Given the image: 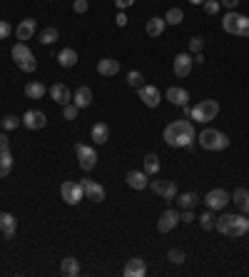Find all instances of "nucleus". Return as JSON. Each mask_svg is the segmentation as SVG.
<instances>
[{
    "label": "nucleus",
    "instance_id": "obj_47",
    "mask_svg": "<svg viewBox=\"0 0 249 277\" xmlns=\"http://www.w3.org/2000/svg\"><path fill=\"white\" fill-rule=\"evenodd\" d=\"M132 3H135V0H115V5H117L120 10H124V8H130Z\"/></svg>",
    "mask_w": 249,
    "mask_h": 277
},
{
    "label": "nucleus",
    "instance_id": "obj_27",
    "mask_svg": "<svg viewBox=\"0 0 249 277\" xmlns=\"http://www.w3.org/2000/svg\"><path fill=\"white\" fill-rule=\"evenodd\" d=\"M58 62H60L62 67H72L77 62V53L72 48H62L60 53H58Z\"/></svg>",
    "mask_w": 249,
    "mask_h": 277
},
{
    "label": "nucleus",
    "instance_id": "obj_24",
    "mask_svg": "<svg viewBox=\"0 0 249 277\" xmlns=\"http://www.w3.org/2000/svg\"><path fill=\"white\" fill-rule=\"evenodd\" d=\"M60 272L65 277H77L80 275V260L77 257H65L60 262Z\"/></svg>",
    "mask_w": 249,
    "mask_h": 277
},
{
    "label": "nucleus",
    "instance_id": "obj_40",
    "mask_svg": "<svg viewBox=\"0 0 249 277\" xmlns=\"http://www.w3.org/2000/svg\"><path fill=\"white\" fill-rule=\"evenodd\" d=\"M199 225H202V230H215V217H212V213H202L199 215Z\"/></svg>",
    "mask_w": 249,
    "mask_h": 277
},
{
    "label": "nucleus",
    "instance_id": "obj_11",
    "mask_svg": "<svg viewBox=\"0 0 249 277\" xmlns=\"http://www.w3.org/2000/svg\"><path fill=\"white\" fill-rule=\"evenodd\" d=\"M20 120H23V125H25L28 130H43L45 123H48V115H45L43 110H28Z\"/></svg>",
    "mask_w": 249,
    "mask_h": 277
},
{
    "label": "nucleus",
    "instance_id": "obj_30",
    "mask_svg": "<svg viewBox=\"0 0 249 277\" xmlns=\"http://www.w3.org/2000/svg\"><path fill=\"white\" fill-rule=\"evenodd\" d=\"M25 95H28L30 100H40V97H45V85L37 83V80H32V83L25 85Z\"/></svg>",
    "mask_w": 249,
    "mask_h": 277
},
{
    "label": "nucleus",
    "instance_id": "obj_13",
    "mask_svg": "<svg viewBox=\"0 0 249 277\" xmlns=\"http://www.w3.org/2000/svg\"><path fill=\"white\" fill-rule=\"evenodd\" d=\"M82 192H85V197L88 200H93V202H102L105 200V187L100 183H95V180H82Z\"/></svg>",
    "mask_w": 249,
    "mask_h": 277
},
{
    "label": "nucleus",
    "instance_id": "obj_2",
    "mask_svg": "<svg viewBox=\"0 0 249 277\" xmlns=\"http://www.w3.org/2000/svg\"><path fill=\"white\" fill-rule=\"evenodd\" d=\"M215 230L227 237H244L249 232V220L244 215H222L215 217Z\"/></svg>",
    "mask_w": 249,
    "mask_h": 277
},
{
    "label": "nucleus",
    "instance_id": "obj_36",
    "mask_svg": "<svg viewBox=\"0 0 249 277\" xmlns=\"http://www.w3.org/2000/svg\"><path fill=\"white\" fill-rule=\"evenodd\" d=\"M0 125H3V130H5V132H10V130L20 127V125H23V120H20V118H15V115H5V118L0 120Z\"/></svg>",
    "mask_w": 249,
    "mask_h": 277
},
{
    "label": "nucleus",
    "instance_id": "obj_26",
    "mask_svg": "<svg viewBox=\"0 0 249 277\" xmlns=\"http://www.w3.org/2000/svg\"><path fill=\"white\" fill-rule=\"evenodd\" d=\"M232 202H237V205H239V210H242L244 215H249V190L237 187V190H234V195H232Z\"/></svg>",
    "mask_w": 249,
    "mask_h": 277
},
{
    "label": "nucleus",
    "instance_id": "obj_38",
    "mask_svg": "<svg viewBox=\"0 0 249 277\" xmlns=\"http://www.w3.org/2000/svg\"><path fill=\"white\" fill-rule=\"evenodd\" d=\"M77 113H80V108H77L75 102L62 105V118H65V120H75V118H77Z\"/></svg>",
    "mask_w": 249,
    "mask_h": 277
},
{
    "label": "nucleus",
    "instance_id": "obj_12",
    "mask_svg": "<svg viewBox=\"0 0 249 277\" xmlns=\"http://www.w3.org/2000/svg\"><path fill=\"white\" fill-rule=\"evenodd\" d=\"M150 187L155 190L159 197H164V200H175L177 197V185L172 183V180H152Z\"/></svg>",
    "mask_w": 249,
    "mask_h": 277
},
{
    "label": "nucleus",
    "instance_id": "obj_28",
    "mask_svg": "<svg viewBox=\"0 0 249 277\" xmlns=\"http://www.w3.org/2000/svg\"><path fill=\"white\" fill-rule=\"evenodd\" d=\"M10 170H13V155L10 150H3L0 153V180H5L10 175Z\"/></svg>",
    "mask_w": 249,
    "mask_h": 277
},
{
    "label": "nucleus",
    "instance_id": "obj_34",
    "mask_svg": "<svg viewBox=\"0 0 249 277\" xmlns=\"http://www.w3.org/2000/svg\"><path fill=\"white\" fill-rule=\"evenodd\" d=\"M58 38H60V30H58V28H45V30L40 32V43H43V45H53Z\"/></svg>",
    "mask_w": 249,
    "mask_h": 277
},
{
    "label": "nucleus",
    "instance_id": "obj_49",
    "mask_svg": "<svg viewBox=\"0 0 249 277\" xmlns=\"http://www.w3.org/2000/svg\"><path fill=\"white\" fill-rule=\"evenodd\" d=\"M189 3H192V5H202L204 0H189Z\"/></svg>",
    "mask_w": 249,
    "mask_h": 277
},
{
    "label": "nucleus",
    "instance_id": "obj_31",
    "mask_svg": "<svg viewBox=\"0 0 249 277\" xmlns=\"http://www.w3.org/2000/svg\"><path fill=\"white\" fill-rule=\"evenodd\" d=\"M197 202H199V197H197L194 192H182V195H177V205H180L182 210H192Z\"/></svg>",
    "mask_w": 249,
    "mask_h": 277
},
{
    "label": "nucleus",
    "instance_id": "obj_17",
    "mask_svg": "<svg viewBox=\"0 0 249 277\" xmlns=\"http://www.w3.org/2000/svg\"><path fill=\"white\" fill-rule=\"evenodd\" d=\"M50 97H53L58 105H67V102H72V92H70V88H67L65 83H55V85L50 88Z\"/></svg>",
    "mask_w": 249,
    "mask_h": 277
},
{
    "label": "nucleus",
    "instance_id": "obj_29",
    "mask_svg": "<svg viewBox=\"0 0 249 277\" xmlns=\"http://www.w3.org/2000/svg\"><path fill=\"white\" fill-rule=\"evenodd\" d=\"M164 25H167V23H164V18H150L145 30H147L150 38H157V35H162V32H164Z\"/></svg>",
    "mask_w": 249,
    "mask_h": 277
},
{
    "label": "nucleus",
    "instance_id": "obj_39",
    "mask_svg": "<svg viewBox=\"0 0 249 277\" xmlns=\"http://www.w3.org/2000/svg\"><path fill=\"white\" fill-rule=\"evenodd\" d=\"M202 50H204V38L202 35L189 38V53H202Z\"/></svg>",
    "mask_w": 249,
    "mask_h": 277
},
{
    "label": "nucleus",
    "instance_id": "obj_4",
    "mask_svg": "<svg viewBox=\"0 0 249 277\" xmlns=\"http://www.w3.org/2000/svg\"><path fill=\"white\" fill-rule=\"evenodd\" d=\"M222 28H224V32H229V35L249 38V18L234 13V10H229V13H224V18H222Z\"/></svg>",
    "mask_w": 249,
    "mask_h": 277
},
{
    "label": "nucleus",
    "instance_id": "obj_14",
    "mask_svg": "<svg viewBox=\"0 0 249 277\" xmlns=\"http://www.w3.org/2000/svg\"><path fill=\"white\" fill-rule=\"evenodd\" d=\"M192 58L187 55V53H180V55H175V60H172V70H175V75L177 78H187L189 73H192Z\"/></svg>",
    "mask_w": 249,
    "mask_h": 277
},
{
    "label": "nucleus",
    "instance_id": "obj_6",
    "mask_svg": "<svg viewBox=\"0 0 249 277\" xmlns=\"http://www.w3.org/2000/svg\"><path fill=\"white\" fill-rule=\"evenodd\" d=\"M217 115H219L217 100H199V102L192 108V113H189V118L197 120V123H212Z\"/></svg>",
    "mask_w": 249,
    "mask_h": 277
},
{
    "label": "nucleus",
    "instance_id": "obj_48",
    "mask_svg": "<svg viewBox=\"0 0 249 277\" xmlns=\"http://www.w3.org/2000/svg\"><path fill=\"white\" fill-rule=\"evenodd\" d=\"M115 23H117L120 28H124V25H127V15H124V13H120V15L115 18Z\"/></svg>",
    "mask_w": 249,
    "mask_h": 277
},
{
    "label": "nucleus",
    "instance_id": "obj_32",
    "mask_svg": "<svg viewBox=\"0 0 249 277\" xmlns=\"http://www.w3.org/2000/svg\"><path fill=\"white\" fill-rule=\"evenodd\" d=\"M182 20H185V13H182L180 8H170L167 15H164V23H167V25H180Z\"/></svg>",
    "mask_w": 249,
    "mask_h": 277
},
{
    "label": "nucleus",
    "instance_id": "obj_9",
    "mask_svg": "<svg viewBox=\"0 0 249 277\" xmlns=\"http://www.w3.org/2000/svg\"><path fill=\"white\" fill-rule=\"evenodd\" d=\"M60 195H62V200L67 202V205H77L82 197H85V192H82V185L80 183H62L60 187Z\"/></svg>",
    "mask_w": 249,
    "mask_h": 277
},
{
    "label": "nucleus",
    "instance_id": "obj_20",
    "mask_svg": "<svg viewBox=\"0 0 249 277\" xmlns=\"http://www.w3.org/2000/svg\"><path fill=\"white\" fill-rule=\"evenodd\" d=\"M37 30V23L32 20V18H25V20H20V25L15 28V35H18V40L20 43H25V40H30L32 35Z\"/></svg>",
    "mask_w": 249,
    "mask_h": 277
},
{
    "label": "nucleus",
    "instance_id": "obj_25",
    "mask_svg": "<svg viewBox=\"0 0 249 277\" xmlns=\"http://www.w3.org/2000/svg\"><path fill=\"white\" fill-rule=\"evenodd\" d=\"M97 73L100 75H117L120 73V62L112 60V58H102V60H97Z\"/></svg>",
    "mask_w": 249,
    "mask_h": 277
},
{
    "label": "nucleus",
    "instance_id": "obj_44",
    "mask_svg": "<svg viewBox=\"0 0 249 277\" xmlns=\"http://www.w3.org/2000/svg\"><path fill=\"white\" fill-rule=\"evenodd\" d=\"M3 150H10V140H8L5 130H0V153H3Z\"/></svg>",
    "mask_w": 249,
    "mask_h": 277
},
{
    "label": "nucleus",
    "instance_id": "obj_8",
    "mask_svg": "<svg viewBox=\"0 0 249 277\" xmlns=\"http://www.w3.org/2000/svg\"><path fill=\"white\" fill-rule=\"evenodd\" d=\"M229 200H232V195H229L224 187H215V190H210V192H207L204 205H207L210 210H224Z\"/></svg>",
    "mask_w": 249,
    "mask_h": 277
},
{
    "label": "nucleus",
    "instance_id": "obj_41",
    "mask_svg": "<svg viewBox=\"0 0 249 277\" xmlns=\"http://www.w3.org/2000/svg\"><path fill=\"white\" fill-rule=\"evenodd\" d=\"M202 5H204V13H210V15H217L219 8H222V5H219V0H204Z\"/></svg>",
    "mask_w": 249,
    "mask_h": 277
},
{
    "label": "nucleus",
    "instance_id": "obj_21",
    "mask_svg": "<svg viewBox=\"0 0 249 277\" xmlns=\"http://www.w3.org/2000/svg\"><path fill=\"white\" fill-rule=\"evenodd\" d=\"M72 102L82 110V108H90L93 105V90L88 88V85H80L77 90H75V95H72Z\"/></svg>",
    "mask_w": 249,
    "mask_h": 277
},
{
    "label": "nucleus",
    "instance_id": "obj_33",
    "mask_svg": "<svg viewBox=\"0 0 249 277\" xmlns=\"http://www.w3.org/2000/svg\"><path fill=\"white\" fill-rule=\"evenodd\" d=\"M145 172H147V175H157V172H159V157H157L155 153L145 155Z\"/></svg>",
    "mask_w": 249,
    "mask_h": 277
},
{
    "label": "nucleus",
    "instance_id": "obj_46",
    "mask_svg": "<svg viewBox=\"0 0 249 277\" xmlns=\"http://www.w3.org/2000/svg\"><path fill=\"white\" fill-rule=\"evenodd\" d=\"M180 220H182V222H194V215H192V213H189V210H185V213H182V215H180Z\"/></svg>",
    "mask_w": 249,
    "mask_h": 277
},
{
    "label": "nucleus",
    "instance_id": "obj_16",
    "mask_svg": "<svg viewBox=\"0 0 249 277\" xmlns=\"http://www.w3.org/2000/svg\"><path fill=\"white\" fill-rule=\"evenodd\" d=\"M140 90V100L147 105V108H157L159 105V100H162V95L157 90L155 85H142V88H137Z\"/></svg>",
    "mask_w": 249,
    "mask_h": 277
},
{
    "label": "nucleus",
    "instance_id": "obj_10",
    "mask_svg": "<svg viewBox=\"0 0 249 277\" xmlns=\"http://www.w3.org/2000/svg\"><path fill=\"white\" fill-rule=\"evenodd\" d=\"M177 222H180V213L177 210H164L159 215V220H157V232L167 235V232H172L177 227Z\"/></svg>",
    "mask_w": 249,
    "mask_h": 277
},
{
    "label": "nucleus",
    "instance_id": "obj_45",
    "mask_svg": "<svg viewBox=\"0 0 249 277\" xmlns=\"http://www.w3.org/2000/svg\"><path fill=\"white\" fill-rule=\"evenodd\" d=\"M219 5H224V8H229V10H234V8L239 5V0H219Z\"/></svg>",
    "mask_w": 249,
    "mask_h": 277
},
{
    "label": "nucleus",
    "instance_id": "obj_23",
    "mask_svg": "<svg viewBox=\"0 0 249 277\" xmlns=\"http://www.w3.org/2000/svg\"><path fill=\"white\" fill-rule=\"evenodd\" d=\"M90 137H93L95 145H105L110 140V127L105 123H95L93 130H90Z\"/></svg>",
    "mask_w": 249,
    "mask_h": 277
},
{
    "label": "nucleus",
    "instance_id": "obj_15",
    "mask_svg": "<svg viewBox=\"0 0 249 277\" xmlns=\"http://www.w3.org/2000/svg\"><path fill=\"white\" fill-rule=\"evenodd\" d=\"M124 277H145L147 272V265H145V260L142 257H132V260H127L124 262Z\"/></svg>",
    "mask_w": 249,
    "mask_h": 277
},
{
    "label": "nucleus",
    "instance_id": "obj_22",
    "mask_svg": "<svg viewBox=\"0 0 249 277\" xmlns=\"http://www.w3.org/2000/svg\"><path fill=\"white\" fill-rule=\"evenodd\" d=\"M15 230H18V220L10 215V213H0V232L5 237H13Z\"/></svg>",
    "mask_w": 249,
    "mask_h": 277
},
{
    "label": "nucleus",
    "instance_id": "obj_7",
    "mask_svg": "<svg viewBox=\"0 0 249 277\" xmlns=\"http://www.w3.org/2000/svg\"><path fill=\"white\" fill-rule=\"evenodd\" d=\"M75 153H77V162L85 172H90L95 165H97V153H95L93 145H85V143H77L75 145Z\"/></svg>",
    "mask_w": 249,
    "mask_h": 277
},
{
    "label": "nucleus",
    "instance_id": "obj_35",
    "mask_svg": "<svg viewBox=\"0 0 249 277\" xmlns=\"http://www.w3.org/2000/svg\"><path fill=\"white\" fill-rule=\"evenodd\" d=\"M167 260L172 262V265H182L187 260V252L182 250V247H172L170 252H167Z\"/></svg>",
    "mask_w": 249,
    "mask_h": 277
},
{
    "label": "nucleus",
    "instance_id": "obj_42",
    "mask_svg": "<svg viewBox=\"0 0 249 277\" xmlns=\"http://www.w3.org/2000/svg\"><path fill=\"white\" fill-rule=\"evenodd\" d=\"M88 8H90L88 0H75V3H72V10H75V13H88Z\"/></svg>",
    "mask_w": 249,
    "mask_h": 277
},
{
    "label": "nucleus",
    "instance_id": "obj_18",
    "mask_svg": "<svg viewBox=\"0 0 249 277\" xmlns=\"http://www.w3.org/2000/svg\"><path fill=\"white\" fill-rule=\"evenodd\" d=\"M124 183L130 185L132 190H145L147 187V172L145 170H130L124 175Z\"/></svg>",
    "mask_w": 249,
    "mask_h": 277
},
{
    "label": "nucleus",
    "instance_id": "obj_3",
    "mask_svg": "<svg viewBox=\"0 0 249 277\" xmlns=\"http://www.w3.org/2000/svg\"><path fill=\"white\" fill-rule=\"evenodd\" d=\"M197 143L204 148V150H212V153H219V150H227L229 148V137L224 132H219L215 127H204L199 135H197Z\"/></svg>",
    "mask_w": 249,
    "mask_h": 277
},
{
    "label": "nucleus",
    "instance_id": "obj_5",
    "mask_svg": "<svg viewBox=\"0 0 249 277\" xmlns=\"http://www.w3.org/2000/svg\"><path fill=\"white\" fill-rule=\"evenodd\" d=\"M10 55H13L15 65H18L23 73H35V67H37V60H35L32 50L28 48V45H25V43H15Z\"/></svg>",
    "mask_w": 249,
    "mask_h": 277
},
{
    "label": "nucleus",
    "instance_id": "obj_1",
    "mask_svg": "<svg viewBox=\"0 0 249 277\" xmlns=\"http://www.w3.org/2000/svg\"><path fill=\"white\" fill-rule=\"evenodd\" d=\"M164 143L170 145V148H192L194 145V140H197V132H194V125L192 120H175V123H170L164 127Z\"/></svg>",
    "mask_w": 249,
    "mask_h": 277
},
{
    "label": "nucleus",
    "instance_id": "obj_43",
    "mask_svg": "<svg viewBox=\"0 0 249 277\" xmlns=\"http://www.w3.org/2000/svg\"><path fill=\"white\" fill-rule=\"evenodd\" d=\"M10 32H13L10 23H8V20H0V40H5V38H8Z\"/></svg>",
    "mask_w": 249,
    "mask_h": 277
},
{
    "label": "nucleus",
    "instance_id": "obj_37",
    "mask_svg": "<svg viewBox=\"0 0 249 277\" xmlns=\"http://www.w3.org/2000/svg\"><path fill=\"white\" fill-rule=\"evenodd\" d=\"M127 85H132V88H142V85H145L142 73H140V70H130V73H127Z\"/></svg>",
    "mask_w": 249,
    "mask_h": 277
},
{
    "label": "nucleus",
    "instance_id": "obj_19",
    "mask_svg": "<svg viewBox=\"0 0 249 277\" xmlns=\"http://www.w3.org/2000/svg\"><path fill=\"white\" fill-rule=\"evenodd\" d=\"M164 97L172 102V105H187L189 102V92L185 90V88H180V85H172V88H167V92H164Z\"/></svg>",
    "mask_w": 249,
    "mask_h": 277
}]
</instances>
